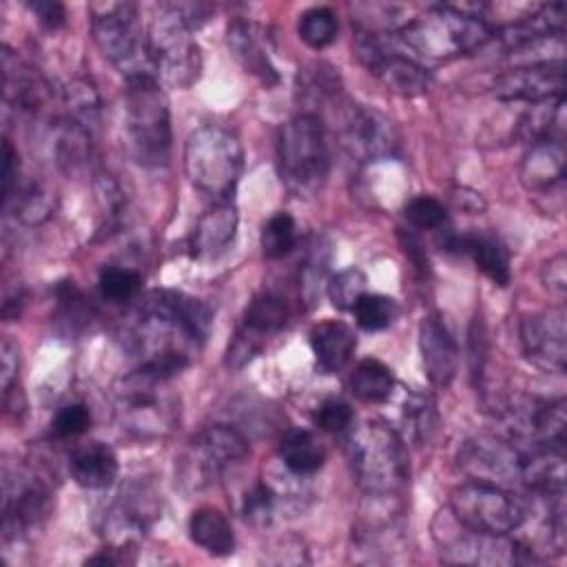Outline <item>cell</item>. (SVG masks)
Listing matches in <instances>:
<instances>
[{
  "label": "cell",
  "mask_w": 567,
  "mask_h": 567,
  "mask_svg": "<svg viewBox=\"0 0 567 567\" xmlns=\"http://www.w3.org/2000/svg\"><path fill=\"white\" fill-rule=\"evenodd\" d=\"M210 326L213 312L204 301L177 290H153L126 332V346L142 370L173 379L202 350Z\"/></svg>",
  "instance_id": "cell-1"
},
{
  "label": "cell",
  "mask_w": 567,
  "mask_h": 567,
  "mask_svg": "<svg viewBox=\"0 0 567 567\" xmlns=\"http://www.w3.org/2000/svg\"><path fill=\"white\" fill-rule=\"evenodd\" d=\"M171 379L137 368L117 381L113 390V412L120 427L144 443L171 436L179 425V396L171 390Z\"/></svg>",
  "instance_id": "cell-2"
},
{
  "label": "cell",
  "mask_w": 567,
  "mask_h": 567,
  "mask_svg": "<svg viewBox=\"0 0 567 567\" xmlns=\"http://www.w3.org/2000/svg\"><path fill=\"white\" fill-rule=\"evenodd\" d=\"M171 111L162 84L153 75L126 80L124 144L131 159L144 168H162L171 159Z\"/></svg>",
  "instance_id": "cell-3"
},
{
  "label": "cell",
  "mask_w": 567,
  "mask_h": 567,
  "mask_svg": "<svg viewBox=\"0 0 567 567\" xmlns=\"http://www.w3.org/2000/svg\"><path fill=\"white\" fill-rule=\"evenodd\" d=\"M494 29L478 16L456 4H439L405 22L399 40L425 60H454L470 55L494 38Z\"/></svg>",
  "instance_id": "cell-4"
},
{
  "label": "cell",
  "mask_w": 567,
  "mask_h": 567,
  "mask_svg": "<svg viewBox=\"0 0 567 567\" xmlns=\"http://www.w3.org/2000/svg\"><path fill=\"white\" fill-rule=\"evenodd\" d=\"M348 461L365 494H399L410 478L403 436L385 423L365 421L348 436Z\"/></svg>",
  "instance_id": "cell-5"
},
{
  "label": "cell",
  "mask_w": 567,
  "mask_h": 567,
  "mask_svg": "<svg viewBox=\"0 0 567 567\" xmlns=\"http://www.w3.org/2000/svg\"><path fill=\"white\" fill-rule=\"evenodd\" d=\"M244 168L239 140L224 126L195 128L184 146V171L188 182L215 204L233 199Z\"/></svg>",
  "instance_id": "cell-6"
},
{
  "label": "cell",
  "mask_w": 567,
  "mask_h": 567,
  "mask_svg": "<svg viewBox=\"0 0 567 567\" xmlns=\"http://www.w3.org/2000/svg\"><path fill=\"white\" fill-rule=\"evenodd\" d=\"M277 168L284 186L297 197H310L323 186L330 155L319 115L299 113L279 128Z\"/></svg>",
  "instance_id": "cell-7"
},
{
  "label": "cell",
  "mask_w": 567,
  "mask_h": 567,
  "mask_svg": "<svg viewBox=\"0 0 567 567\" xmlns=\"http://www.w3.org/2000/svg\"><path fill=\"white\" fill-rule=\"evenodd\" d=\"M193 27L177 4H162L146 31V51L157 82L190 86L202 71V53Z\"/></svg>",
  "instance_id": "cell-8"
},
{
  "label": "cell",
  "mask_w": 567,
  "mask_h": 567,
  "mask_svg": "<svg viewBox=\"0 0 567 567\" xmlns=\"http://www.w3.org/2000/svg\"><path fill=\"white\" fill-rule=\"evenodd\" d=\"M91 11V33L100 53L124 73L126 80L153 75L146 51V35L137 20V7L131 2H95Z\"/></svg>",
  "instance_id": "cell-9"
},
{
  "label": "cell",
  "mask_w": 567,
  "mask_h": 567,
  "mask_svg": "<svg viewBox=\"0 0 567 567\" xmlns=\"http://www.w3.org/2000/svg\"><path fill=\"white\" fill-rule=\"evenodd\" d=\"M432 536L443 560L456 565H525L538 563L536 549L509 534H481L461 525L452 514H439L432 525Z\"/></svg>",
  "instance_id": "cell-10"
},
{
  "label": "cell",
  "mask_w": 567,
  "mask_h": 567,
  "mask_svg": "<svg viewBox=\"0 0 567 567\" xmlns=\"http://www.w3.org/2000/svg\"><path fill=\"white\" fill-rule=\"evenodd\" d=\"M450 514L481 534H512L525 520L523 505L503 487L467 481L452 489Z\"/></svg>",
  "instance_id": "cell-11"
},
{
  "label": "cell",
  "mask_w": 567,
  "mask_h": 567,
  "mask_svg": "<svg viewBox=\"0 0 567 567\" xmlns=\"http://www.w3.org/2000/svg\"><path fill=\"white\" fill-rule=\"evenodd\" d=\"M501 419L514 445L529 447H560L565 450V399H538L518 394L503 403Z\"/></svg>",
  "instance_id": "cell-12"
},
{
  "label": "cell",
  "mask_w": 567,
  "mask_h": 567,
  "mask_svg": "<svg viewBox=\"0 0 567 567\" xmlns=\"http://www.w3.org/2000/svg\"><path fill=\"white\" fill-rule=\"evenodd\" d=\"M250 452L248 439L233 425H208L202 430L184 454L182 481H188L193 487L208 485L224 470L246 458Z\"/></svg>",
  "instance_id": "cell-13"
},
{
  "label": "cell",
  "mask_w": 567,
  "mask_h": 567,
  "mask_svg": "<svg viewBox=\"0 0 567 567\" xmlns=\"http://www.w3.org/2000/svg\"><path fill=\"white\" fill-rule=\"evenodd\" d=\"M354 55L357 60L390 91L401 97H419L430 86L427 71L396 51H388L374 31H354Z\"/></svg>",
  "instance_id": "cell-14"
},
{
  "label": "cell",
  "mask_w": 567,
  "mask_h": 567,
  "mask_svg": "<svg viewBox=\"0 0 567 567\" xmlns=\"http://www.w3.org/2000/svg\"><path fill=\"white\" fill-rule=\"evenodd\" d=\"M339 135L343 148L361 162L394 157L401 146V135L390 117L352 102H346L339 115Z\"/></svg>",
  "instance_id": "cell-15"
},
{
  "label": "cell",
  "mask_w": 567,
  "mask_h": 567,
  "mask_svg": "<svg viewBox=\"0 0 567 567\" xmlns=\"http://www.w3.org/2000/svg\"><path fill=\"white\" fill-rule=\"evenodd\" d=\"M458 467L472 481L489 483L496 487L520 485L523 450L509 439H498L492 434H481L463 443L458 450Z\"/></svg>",
  "instance_id": "cell-16"
},
{
  "label": "cell",
  "mask_w": 567,
  "mask_h": 567,
  "mask_svg": "<svg viewBox=\"0 0 567 567\" xmlns=\"http://www.w3.org/2000/svg\"><path fill=\"white\" fill-rule=\"evenodd\" d=\"M159 514L157 492L142 483H131L104 514L102 536L115 549H128L151 527Z\"/></svg>",
  "instance_id": "cell-17"
},
{
  "label": "cell",
  "mask_w": 567,
  "mask_h": 567,
  "mask_svg": "<svg viewBox=\"0 0 567 567\" xmlns=\"http://www.w3.org/2000/svg\"><path fill=\"white\" fill-rule=\"evenodd\" d=\"M565 308L554 306L520 321V343L525 357L545 372L563 374L567 368Z\"/></svg>",
  "instance_id": "cell-18"
},
{
  "label": "cell",
  "mask_w": 567,
  "mask_h": 567,
  "mask_svg": "<svg viewBox=\"0 0 567 567\" xmlns=\"http://www.w3.org/2000/svg\"><path fill=\"white\" fill-rule=\"evenodd\" d=\"M53 509L51 492L47 485L33 476L18 474L16 478H4V501H2V532L4 540L18 538L20 534L40 527Z\"/></svg>",
  "instance_id": "cell-19"
},
{
  "label": "cell",
  "mask_w": 567,
  "mask_h": 567,
  "mask_svg": "<svg viewBox=\"0 0 567 567\" xmlns=\"http://www.w3.org/2000/svg\"><path fill=\"white\" fill-rule=\"evenodd\" d=\"M494 95L503 102H547L563 97L565 66L563 62L525 64L501 73L494 82Z\"/></svg>",
  "instance_id": "cell-20"
},
{
  "label": "cell",
  "mask_w": 567,
  "mask_h": 567,
  "mask_svg": "<svg viewBox=\"0 0 567 567\" xmlns=\"http://www.w3.org/2000/svg\"><path fill=\"white\" fill-rule=\"evenodd\" d=\"M419 350L432 385L447 388L458 372V346L443 317L432 312L419 323Z\"/></svg>",
  "instance_id": "cell-21"
},
{
  "label": "cell",
  "mask_w": 567,
  "mask_h": 567,
  "mask_svg": "<svg viewBox=\"0 0 567 567\" xmlns=\"http://www.w3.org/2000/svg\"><path fill=\"white\" fill-rule=\"evenodd\" d=\"M226 44L241 69L255 75L261 84L272 86L279 82V73L270 60L266 31L248 20H235L226 29Z\"/></svg>",
  "instance_id": "cell-22"
},
{
  "label": "cell",
  "mask_w": 567,
  "mask_h": 567,
  "mask_svg": "<svg viewBox=\"0 0 567 567\" xmlns=\"http://www.w3.org/2000/svg\"><path fill=\"white\" fill-rule=\"evenodd\" d=\"M567 153L563 140H538L520 162V182L529 193H547L565 179Z\"/></svg>",
  "instance_id": "cell-23"
},
{
  "label": "cell",
  "mask_w": 567,
  "mask_h": 567,
  "mask_svg": "<svg viewBox=\"0 0 567 567\" xmlns=\"http://www.w3.org/2000/svg\"><path fill=\"white\" fill-rule=\"evenodd\" d=\"M239 215L230 202L215 204L206 210L190 237V252L197 259H215L228 250L237 235Z\"/></svg>",
  "instance_id": "cell-24"
},
{
  "label": "cell",
  "mask_w": 567,
  "mask_h": 567,
  "mask_svg": "<svg viewBox=\"0 0 567 567\" xmlns=\"http://www.w3.org/2000/svg\"><path fill=\"white\" fill-rule=\"evenodd\" d=\"M310 348L317 368L326 374H334L350 363L357 350V334L343 321H321L310 330Z\"/></svg>",
  "instance_id": "cell-25"
},
{
  "label": "cell",
  "mask_w": 567,
  "mask_h": 567,
  "mask_svg": "<svg viewBox=\"0 0 567 567\" xmlns=\"http://www.w3.org/2000/svg\"><path fill=\"white\" fill-rule=\"evenodd\" d=\"M71 478L84 489H106L115 483L120 463L115 452L100 441L80 445L69 458Z\"/></svg>",
  "instance_id": "cell-26"
},
{
  "label": "cell",
  "mask_w": 567,
  "mask_h": 567,
  "mask_svg": "<svg viewBox=\"0 0 567 567\" xmlns=\"http://www.w3.org/2000/svg\"><path fill=\"white\" fill-rule=\"evenodd\" d=\"M452 248H458L461 252L470 255L474 266L487 279H492L496 286L505 288L509 284V279H512L509 252L494 235L474 230V233H467L463 237H454Z\"/></svg>",
  "instance_id": "cell-27"
},
{
  "label": "cell",
  "mask_w": 567,
  "mask_h": 567,
  "mask_svg": "<svg viewBox=\"0 0 567 567\" xmlns=\"http://www.w3.org/2000/svg\"><path fill=\"white\" fill-rule=\"evenodd\" d=\"M288 303L281 295L264 290L252 297V301L246 306L241 326L237 332L255 339L264 346V339L270 334H277L288 323Z\"/></svg>",
  "instance_id": "cell-28"
},
{
  "label": "cell",
  "mask_w": 567,
  "mask_h": 567,
  "mask_svg": "<svg viewBox=\"0 0 567 567\" xmlns=\"http://www.w3.org/2000/svg\"><path fill=\"white\" fill-rule=\"evenodd\" d=\"M188 536L210 556H228L235 551V534L230 520L215 507H199L188 520Z\"/></svg>",
  "instance_id": "cell-29"
},
{
  "label": "cell",
  "mask_w": 567,
  "mask_h": 567,
  "mask_svg": "<svg viewBox=\"0 0 567 567\" xmlns=\"http://www.w3.org/2000/svg\"><path fill=\"white\" fill-rule=\"evenodd\" d=\"M277 454L279 463L297 476L315 474L326 461L321 441L308 430H288L279 441Z\"/></svg>",
  "instance_id": "cell-30"
},
{
  "label": "cell",
  "mask_w": 567,
  "mask_h": 567,
  "mask_svg": "<svg viewBox=\"0 0 567 567\" xmlns=\"http://www.w3.org/2000/svg\"><path fill=\"white\" fill-rule=\"evenodd\" d=\"M394 374L379 359H361L350 374V392L363 403H383L394 392Z\"/></svg>",
  "instance_id": "cell-31"
},
{
  "label": "cell",
  "mask_w": 567,
  "mask_h": 567,
  "mask_svg": "<svg viewBox=\"0 0 567 567\" xmlns=\"http://www.w3.org/2000/svg\"><path fill=\"white\" fill-rule=\"evenodd\" d=\"M403 425H405V439H410L416 445L427 443L439 425L434 401L425 394L410 392L403 403Z\"/></svg>",
  "instance_id": "cell-32"
},
{
  "label": "cell",
  "mask_w": 567,
  "mask_h": 567,
  "mask_svg": "<svg viewBox=\"0 0 567 567\" xmlns=\"http://www.w3.org/2000/svg\"><path fill=\"white\" fill-rule=\"evenodd\" d=\"M337 31H339V22H337V16L332 9L328 7H312V9H306L301 16H299V22H297V33H299V40L319 51V49H326L328 44L334 42L337 38Z\"/></svg>",
  "instance_id": "cell-33"
},
{
  "label": "cell",
  "mask_w": 567,
  "mask_h": 567,
  "mask_svg": "<svg viewBox=\"0 0 567 567\" xmlns=\"http://www.w3.org/2000/svg\"><path fill=\"white\" fill-rule=\"evenodd\" d=\"M354 319L361 330L365 332H379L394 323L399 317V303L396 299L379 292H365L352 308Z\"/></svg>",
  "instance_id": "cell-34"
},
{
  "label": "cell",
  "mask_w": 567,
  "mask_h": 567,
  "mask_svg": "<svg viewBox=\"0 0 567 567\" xmlns=\"http://www.w3.org/2000/svg\"><path fill=\"white\" fill-rule=\"evenodd\" d=\"M261 252L268 259H281L286 257L295 244H297V226L295 219L279 210L268 217V221L261 228Z\"/></svg>",
  "instance_id": "cell-35"
},
{
  "label": "cell",
  "mask_w": 567,
  "mask_h": 567,
  "mask_svg": "<svg viewBox=\"0 0 567 567\" xmlns=\"http://www.w3.org/2000/svg\"><path fill=\"white\" fill-rule=\"evenodd\" d=\"M97 288H100L102 299H106L111 303H126L140 295L142 277H140V272H135L131 268L111 266L100 272Z\"/></svg>",
  "instance_id": "cell-36"
},
{
  "label": "cell",
  "mask_w": 567,
  "mask_h": 567,
  "mask_svg": "<svg viewBox=\"0 0 567 567\" xmlns=\"http://www.w3.org/2000/svg\"><path fill=\"white\" fill-rule=\"evenodd\" d=\"M64 102H66L71 120L89 131L100 113V95H97L95 86L86 80H75L66 86Z\"/></svg>",
  "instance_id": "cell-37"
},
{
  "label": "cell",
  "mask_w": 567,
  "mask_h": 567,
  "mask_svg": "<svg viewBox=\"0 0 567 567\" xmlns=\"http://www.w3.org/2000/svg\"><path fill=\"white\" fill-rule=\"evenodd\" d=\"M368 277L359 268H346L330 277L328 281V297L334 308L339 310H352L354 303L368 292Z\"/></svg>",
  "instance_id": "cell-38"
},
{
  "label": "cell",
  "mask_w": 567,
  "mask_h": 567,
  "mask_svg": "<svg viewBox=\"0 0 567 567\" xmlns=\"http://www.w3.org/2000/svg\"><path fill=\"white\" fill-rule=\"evenodd\" d=\"M55 301H58V321H62L69 330H80L82 326H86V319L91 317V308L73 281H60L55 286Z\"/></svg>",
  "instance_id": "cell-39"
},
{
  "label": "cell",
  "mask_w": 567,
  "mask_h": 567,
  "mask_svg": "<svg viewBox=\"0 0 567 567\" xmlns=\"http://www.w3.org/2000/svg\"><path fill=\"white\" fill-rule=\"evenodd\" d=\"M403 215L408 219L410 226L419 228V230H436L445 224L447 219V210L445 206L436 199V197H430V195H419V197H412L405 208H403Z\"/></svg>",
  "instance_id": "cell-40"
},
{
  "label": "cell",
  "mask_w": 567,
  "mask_h": 567,
  "mask_svg": "<svg viewBox=\"0 0 567 567\" xmlns=\"http://www.w3.org/2000/svg\"><path fill=\"white\" fill-rule=\"evenodd\" d=\"M89 427H91V412L84 403L62 405L51 421V432L58 439H75L84 434Z\"/></svg>",
  "instance_id": "cell-41"
},
{
  "label": "cell",
  "mask_w": 567,
  "mask_h": 567,
  "mask_svg": "<svg viewBox=\"0 0 567 567\" xmlns=\"http://www.w3.org/2000/svg\"><path fill=\"white\" fill-rule=\"evenodd\" d=\"M352 421H354V412L350 403L337 396L326 399L315 412V423L326 432H346L348 427H352Z\"/></svg>",
  "instance_id": "cell-42"
},
{
  "label": "cell",
  "mask_w": 567,
  "mask_h": 567,
  "mask_svg": "<svg viewBox=\"0 0 567 567\" xmlns=\"http://www.w3.org/2000/svg\"><path fill=\"white\" fill-rule=\"evenodd\" d=\"M540 279H543L545 288H547L551 295L565 297V292H567V259H565L563 252H558L556 257H551V259L543 266Z\"/></svg>",
  "instance_id": "cell-43"
},
{
  "label": "cell",
  "mask_w": 567,
  "mask_h": 567,
  "mask_svg": "<svg viewBox=\"0 0 567 567\" xmlns=\"http://www.w3.org/2000/svg\"><path fill=\"white\" fill-rule=\"evenodd\" d=\"M18 368H20L18 348L13 346V341L9 337H4L2 346H0V385H2V392L9 390L11 385H16Z\"/></svg>",
  "instance_id": "cell-44"
},
{
  "label": "cell",
  "mask_w": 567,
  "mask_h": 567,
  "mask_svg": "<svg viewBox=\"0 0 567 567\" xmlns=\"http://www.w3.org/2000/svg\"><path fill=\"white\" fill-rule=\"evenodd\" d=\"M16 182H18V153L13 151L11 142L4 137L2 140V197H4V204L11 199Z\"/></svg>",
  "instance_id": "cell-45"
},
{
  "label": "cell",
  "mask_w": 567,
  "mask_h": 567,
  "mask_svg": "<svg viewBox=\"0 0 567 567\" xmlns=\"http://www.w3.org/2000/svg\"><path fill=\"white\" fill-rule=\"evenodd\" d=\"M27 7L33 11V16L38 18V22L47 29H58L64 24V7L60 2H51V0H35V2H27Z\"/></svg>",
  "instance_id": "cell-46"
},
{
  "label": "cell",
  "mask_w": 567,
  "mask_h": 567,
  "mask_svg": "<svg viewBox=\"0 0 567 567\" xmlns=\"http://www.w3.org/2000/svg\"><path fill=\"white\" fill-rule=\"evenodd\" d=\"M401 246H403L405 257L414 264V268L425 272L427 270V257H425V250H423L419 237L412 235V233H401Z\"/></svg>",
  "instance_id": "cell-47"
}]
</instances>
